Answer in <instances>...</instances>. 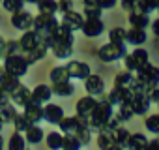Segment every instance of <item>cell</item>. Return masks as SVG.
<instances>
[{
    "mask_svg": "<svg viewBox=\"0 0 159 150\" xmlns=\"http://www.w3.org/2000/svg\"><path fill=\"white\" fill-rule=\"evenodd\" d=\"M112 115H114V105L107 100L105 94H101L99 100H98L96 109L88 115V126L92 128V131H99L107 126V122Z\"/></svg>",
    "mask_w": 159,
    "mask_h": 150,
    "instance_id": "obj_1",
    "label": "cell"
},
{
    "mask_svg": "<svg viewBox=\"0 0 159 150\" xmlns=\"http://www.w3.org/2000/svg\"><path fill=\"white\" fill-rule=\"evenodd\" d=\"M2 66H4V71L15 75V77H25L26 71H28V60H26V56H25L23 53L6 56Z\"/></svg>",
    "mask_w": 159,
    "mask_h": 150,
    "instance_id": "obj_2",
    "label": "cell"
},
{
    "mask_svg": "<svg viewBox=\"0 0 159 150\" xmlns=\"http://www.w3.org/2000/svg\"><path fill=\"white\" fill-rule=\"evenodd\" d=\"M125 54H127L125 43H112V41H109L107 45H101L98 51V58L101 62H116Z\"/></svg>",
    "mask_w": 159,
    "mask_h": 150,
    "instance_id": "obj_3",
    "label": "cell"
},
{
    "mask_svg": "<svg viewBox=\"0 0 159 150\" xmlns=\"http://www.w3.org/2000/svg\"><path fill=\"white\" fill-rule=\"evenodd\" d=\"M150 62V56H148V51L146 49H142V47H137L131 54H125L124 56V66H125V69H129V71H133V73H137L144 64H148Z\"/></svg>",
    "mask_w": 159,
    "mask_h": 150,
    "instance_id": "obj_4",
    "label": "cell"
},
{
    "mask_svg": "<svg viewBox=\"0 0 159 150\" xmlns=\"http://www.w3.org/2000/svg\"><path fill=\"white\" fill-rule=\"evenodd\" d=\"M60 131L64 135H75L77 129H81L83 126H88V118L81 116V115H75V116H64L60 120Z\"/></svg>",
    "mask_w": 159,
    "mask_h": 150,
    "instance_id": "obj_5",
    "label": "cell"
},
{
    "mask_svg": "<svg viewBox=\"0 0 159 150\" xmlns=\"http://www.w3.org/2000/svg\"><path fill=\"white\" fill-rule=\"evenodd\" d=\"M135 77H137L139 81H142L146 87L153 88L155 85H159V68L148 62V64H144V66L135 73Z\"/></svg>",
    "mask_w": 159,
    "mask_h": 150,
    "instance_id": "obj_6",
    "label": "cell"
},
{
    "mask_svg": "<svg viewBox=\"0 0 159 150\" xmlns=\"http://www.w3.org/2000/svg\"><path fill=\"white\" fill-rule=\"evenodd\" d=\"M81 32L86 38H98L105 32V23L101 21V17H84Z\"/></svg>",
    "mask_w": 159,
    "mask_h": 150,
    "instance_id": "obj_7",
    "label": "cell"
},
{
    "mask_svg": "<svg viewBox=\"0 0 159 150\" xmlns=\"http://www.w3.org/2000/svg\"><path fill=\"white\" fill-rule=\"evenodd\" d=\"M51 51L60 60L69 58L71 53H73V38H56L54 43L51 45Z\"/></svg>",
    "mask_w": 159,
    "mask_h": 150,
    "instance_id": "obj_8",
    "label": "cell"
},
{
    "mask_svg": "<svg viewBox=\"0 0 159 150\" xmlns=\"http://www.w3.org/2000/svg\"><path fill=\"white\" fill-rule=\"evenodd\" d=\"M67 68V73H69V79H79V81H84L88 75L92 73L90 71V66L86 62H81V60H69L66 64Z\"/></svg>",
    "mask_w": 159,
    "mask_h": 150,
    "instance_id": "obj_9",
    "label": "cell"
},
{
    "mask_svg": "<svg viewBox=\"0 0 159 150\" xmlns=\"http://www.w3.org/2000/svg\"><path fill=\"white\" fill-rule=\"evenodd\" d=\"M58 25H60V21L49 13H39L34 17V30L36 32H54V28Z\"/></svg>",
    "mask_w": 159,
    "mask_h": 150,
    "instance_id": "obj_10",
    "label": "cell"
},
{
    "mask_svg": "<svg viewBox=\"0 0 159 150\" xmlns=\"http://www.w3.org/2000/svg\"><path fill=\"white\" fill-rule=\"evenodd\" d=\"M11 25L17 28V30H30L34 28V15L26 10H19L15 13H11Z\"/></svg>",
    "mask_w": 159,
    "mask_h": 150,
    "instance_id": "obj_11",
    "label": "cell"
},
{
    "mask_svg": "<svg viewBox=\"0 0 159 150\" xmlns=\"http://www.w3.org/2000/svg\"><path fill=\"white\" fill-rule=\"evenodd\" d=\"M131 98H133V90H131L129 87H114V88L107 94V100H109L114 107H118V105H122V103H127Z\"/></svg>",
    "mask_w": 159,
    "mask_h": 150,
    "instance_id": "obj_12",
    "label": "cell"
},
{
    "mask_svg": "<svg viewBox=\"0 0 159 150\" xmlns=\"http://www.w3.org/2000/svg\"><path fill=\"white\" fill-rule=\"evenodd\" d=\"M64 26H67L71 32H77V30H81L83 28V23H84V15L83 13H79L75 10H69L66 13H62V21H60Z\"/></svg>",
    "mask_w": 159,
    "mask_h": 150,
    "instance_id": "obj_13",
    "label": "cell"
},
{
    "mask_svg": "<svg viewBox=\"0 0 159 150\" xmlns=\"http://www.w3.org/2000/svg\"><path fill=\"white\" fill-rule=\"evenodd\" d=\"M129 103V107L133 109V115H137V116H144L146 113H148V109H150V98L146 96V94H133V98L127 101Z\"/></svg>",
    "mask_w": 159,
    "mask_h": 150,
    "instance_id": "obj_14",
    "label": "cell"
},
{
    "mask_svg": "<svg viewBox=\"0 0 159 150\" xmlns=\"http://www.w3.org/2000/svg\"><path fill=\"white\" fill-rule=\"evenodd\" d=\"M64 118V109L58 103H45L43 105V120L49 124H60V120Z\"/></svg>",
    "mask_w": 159,
    "mask_h": 150,
    "instance_id": "obj_15",
    "label": "cell"
},
{
    "mask_svg": "<svg viewBox=\"0 0 159 150\" xmlns=\"http://www.w3.org/2000/svg\"><path fill=\"white\" fill-rule=\"evenodd\" d=\"M84 88L90 96H101L105 94V81L103 77H99V75H88V77L84 79Z\"/></svg>",
    "mask_w": 159,
    "mask_h": 150,
    "instance_id": "obj_16",
    "label": "cell"
},
{
    "mask_svg": "<svg viewBox=\"0 0 159 150\" xmlns=\"http://www.w3.org/2000/svg\"><path fill=\"white\" fill-rule=\"evenodd\" d=\"M38 43H39V34H38L34 28L25 30L23 36L19 38V45H21V53H23V54H26V53H28L30 49H34Z\"/></svg>",
    "mask_w": 159,
    "mask_h": 150,
    "instance_id": "obj_17",
    "label": "cell"
},
{
    "mask_svg": "<svg viewBox=\"0 0 159 150\" xmlns=\"http://www.w3.org/2000/svg\"><path fill=\"white\" fill-rule=\"evenodd\" d=\"M11 101L15 103V107H25L26 103L32 101V90L21 83V85L11 92Z\"/></svg>",
    "mask_w": 159,
    "mask_h": 150,
    "instance_id": "obj_18",
    "label": "cell"
},
{
    "mask_svg": "<svg viewBox=\"0 0 159 150\" xmlns=\"http://www.w3.org/2000/svg\"><path fill=\"white\" fill-rule=\"evenodd\" d=\"M23 113H25V116L28 118L30 124H39V122H43V105H39V103H36V101L26 103V105L23 107Z\"/></svg>",
    "mask_w": 159,
    "mask_h": 150,
    "instance_id": "obj_19",
    "label": "cell"
},
{
    "mask_svg": "<svg viewBox=\"0 0 159 150\" xmlns=\"http://www.w3.org/2000/svg\"><path fill=\"white\" fill-rule=\"evenodd\" d=\"M96 105H98V98L86 94V96H83L81 100L77 101L75 109H77V115H81V116H86V118H88V115L96 109Z\"/></svg>",
    "mask_w": 159,
    "mask_h": 150,
    "instance_id": "obj_20",
    "label": "cell"
},
{
    "mask_svg": "<svg viewBox=\"0 0 159 150\" xmlns=\"http://www.w3.org/2000/svg\"><path fill=\"white\" fill-rule=\"evenodd\" d=\"M51 98H52V88L49 85H38L36 88H32V101L45 105L51 101Z\"/></svg>",
    "mask_w": 159,
    "mask_h": 150,
    "instance_id": "obj_21",
    "label": "cell"
},
{
    "mask_svg": "<svg viewBox=\"0 0 159 150\" xmlns=\"http://www.w3.org/2000/svg\"><path fill=\"white\" fill-rule=\"evenodd\" d=\"M51 88H52V94H56L60 98H69L75 92V85L71 83V79L69 81H62V83H52Z\"/></svg>",
    "mask_w": 159,
    "mask_h": 150,
    "instance_id": "obj_22",
    "label": "cell"
},
{
    "mask_svg": "<svg viewBox=\"0 0 159 150\" xmlns=\"http://www.w3.org/2000/svg\"><path fill=\"white\" fill-rule=\"evenodd\" d=\"M43 137H45V131L39 128V124H30V126L26 128V131H25V139H26V143H30V144L41 143Z\"/></svg>",
    "mask_w": 159,
    "mask_h": 150,
    "instance_id": "obj_23",
    "label": "cell"
},
{
    "mask_svg": "<svg viewBox=\"0 0 159 150\" xmlns=\"http://www.w3.org/2000/svg\"><path fill=\"white\" fill-rule=\"evenodd\" d=\"M129 25L131 26H135V28H148L150 26V17H148V13H142V12H139V10H135V12H129Z\"/></svg>",
    "mask_w": 159,
    "mask_h": 150,
    "instance_id": "obj_24",
    "label": "cell"
},
{
    "mask_svg": "<svg viewBox=\"0 0 159 150\" xmlns=\"http://www.w3.org/2000/svg\"><path fill=\"white\" fill-rule=\"evenodd\" d=\"M47 53H49V47H45L43 43H38L34 49H30L25 56H26V60H28V66H32V64H36V62H39V60H43L45 56H47Z\"/></svg>",
    "mask_w": 159,
    "mask_h": 150,
    "instance_id": "obj_25",
    "label": "cell"
},
{
    "mask_svg": "<svg viewBox=\"0 0 159 150\" xmlns=\"http://www.w3.org/2000/svg\"><path fill=\"white\" fill-rule=\"evenodd\" d=\"M146 41V30L144 28H135V26H131L129 30H127V40H125V43H129V45H142Z\"/></svg>",
    "mask_w": 159,
    "mask_h": 150,
    "instance_id": "obj_26",
    "label": "cell"
},
{
    "mask_svg": "<svg viewBox=\"0 0 159 150\" xmlns=\"http://www.w3.org/2000/svg\"><path fill=\"white\" fill-rule=\"evenodd\" d=\"M0 85H2V87L10 92V96H11V92L21 85V77H15V75H11V73L4 71L2 75H0Z\"/></svg>",
    "mask_w": 159,
    "mask_h": 150,
    "instance_id": "obj_27",
    "label": "cell"
},
{
    "mask_svg": "<svg viewBox=\"0 0 159 150\" xmlns=\"http://www.w3.org/2000/svg\"><path fill=\"white\" fill-rule=\"evenodd\" d=\"M146 144H148V139L142 133H131L125 148L127 150H146Z\"/></svg>",
    "mask_w": 159,
    "mask_h": 150,
    "instance_id": "obj_28",
    "label": "cell"
},
{
    "mask_svg": "<svg viewBox=\"0 0 159 150\" xmlns=\"http://www.w3.org/2000/svg\"><path fill=\"white\" fill-rule=\"evenodd\" d=\"M8 150H26V139L21 131H13L8 139Z\"/></svg>",
    "mask_w": 159,
    "mask_h": 150,
    "instance_id": "obj_29",
    "label": "cell"
},
{
    "mask_svg": "<svg viewBox=\"0 0 159 150\" xmlns=\"http://www.w3.org/2000/svg\"><path fill=\"white\" fill-rule=\"evenodd\" d=\"M96 143H98V146H99V150H107L111 144H114V141H112V133H111V129H107V128H103V129H99L98 131V139H96Z\"/></svg>",
    "mask_w": 159,
    "mask_h": 150,
    "instance_id": "obj_30",
    "label": "cell"
},
{
    "mask_svg": "<svg viewBox=\"0 0 159 150\" xmlns=\"http://www.w3.org/2000/svg\"><path fill=\"white\" fill-rule=\"evenodd\" d=\"M17 115V107L13 101H6V103H0V116H2V120L8 124L13 120V116Z\"/></svg>",
    "mask_w": 159,
    "mask_h": 150,
    "instance_id": "obj_31",
    "label": "cell"
},
{
    "mask_svg": "<svg viewBox=\"0 0 159 150\" xmlns=\"http://www.w3.org/2000/svg\"><path fill=\"white\" fill-rule=\"evenodd\" d=\"M112 133V141H114V144H118V146H122V148H125L127 146V141H129V131L125 129V128H116V129H112L111 131Z\"/></svg>",
    "mask_w": 159,
    "mask_h": 150,
    "instance_id": "obj_32",
    "label": "cell"
},
{
    "mask_svg": "<svg viewBox=\"0 0 159 150\" xmlns=\"http://www.w3.org/2000/svg\"><path fill=\"white\" fill-rule=\"evenodd\" d=\"M51 77V83H62V81H69V73H67V68L66 66H56L51 69L49 73Z\"/></svg>",
    "mask_w": 159,
    "mask_h": 150,
    "instance_id": "obj_33",
    "label": "cell"
},
{
    "mask_svg": "<svg viewBox=\"0 0 159 150\" xmlns=\"http://www.w3.org/2000/svg\"><path fill=\"white\" fill-rule=\"evenodd\" d=\"M135 79V73L129 71V69H124L120 73H116V77H114V87H131Z\"/></svg>",
    "mask_w": 159,
    "mask_h": 150,
    "instance_id": "obj_34",
    "label": "cell"
},
{
    "mask_svg": "<svg viewBox=\"0 0 159 150\" xmlns=\"http://www.w3.org/2000/svg\"><path fill=\"white\" fill-rule=\"evenodd\" d=\"M62 139H64V133H60V131H51V133H47L45 143H47V146H49L51 150H62Z\"/></svg>",
    "mask_w": 159,
    "mask_h": 150,
    "instance_id": "obj_35",
    "label": "cell"
},
{
    "mask_svg": "<svg viewBox=\"0 0 159 150\" xmlns=\"http://www.w3.org/2000/svg\"><path fill=\"white\" fill-rule=\"evenodd\" d=\"M38 10H39V13L54 15V13H58V0H39Z\"/></svg>",
    "mask_w": 159,
    "mask_h": 150,
    "instance_id": "obj_36",
    "label": "cell"
},
{
    "mask_svg": "<svg viewBox=\"0 0 159 150\" xmlns=\"http://www.w3.org/2000/svg\"><path fill=\"white\" fill-rule=\"evenodd\" d=\"M127 40V30L122 28V26H116L112 30H109V41L112 43H125Z\"/></svg>",
    "mask_w": 159,
    "mask_h": 150,
    "instance_id": "obj_37",
    "label": "cell"
},
{
    "mask_svg": "<svg viewBox=\"0 0 159 150\" xmlns=\"http://www.w3.org/2000/svg\"><path fill=\"white\" fill-rule=\"evenodd\" d=\"M19 53H21L19 40H6V43H4V49H2V58H6V56H11V54H19Z\"/></svg>",
    "mask_w": 159,
    "mask_h": 150,
    "instance_id": "obj_38",
    "label": "cell"
},
{
    "mask_svg": "<svg viewBox=\"0 0 159 150\" xmlns=\"http://www.w3.org/2000/svg\"><path fill=\"white\" fill-rule=\"evenodd\" d=\"M159 8V0H137V10L142 13H152L153 10Z\"/></svg>",
    "mask_w": 159,
    "mask_h": 150,
    "instance_id": "obj_39",
    "label": "cell"
},
{
    "mask_svg": "<svg viewBox=\"0 0 159 150\" xmlns=\"http://www.w3.org/2000/svg\"><path fill=\"white\" fill-rule=\"evenodd\" d=\"M92 128L90 126H83L81 129H77V133H75V137L79 139V143H81L83 146H86V144H90V141H92Z\"/></svg>",
    "mask_w": 159,
    "mask_h": 150,
    "instance_id": "obj_40",
    "label": "cell"
},
{
    "mask_svg": "<svg viewBox=\"0 0 159 150\" xmlns=\"http://www.w3.org/2000/svg\"><path fill=\"white\" fill-rule=\"evenodd\" d=\"M83 144L79 143V139L75 135H64L62 139V150H81Z\"/></svg>",
    "mask_w": 159,
    "mask_h": 150,
    "instance_id": "obj_41",
    "label": "cell"
},
{
    "mask_svg": "<svg viewBox=\"0 0 159 150\" xmlns=\"http://www.w3.org/2000/svg\"><path fill=\"white\" fill-rule=\"evenodd\" d=\"M11 124H13V128H15L17 131H21V133H25V131H26V128L30 126V122H28V118L25 116V113H17V115L13 116Z\"/></svg>",
    "mask_w": 159,
    "mask_h": 150,
    "instance_id": "obj_42",
    "label": "cell"
},
{
    "mask_svg": "<svg viewBox=\"0 0 159 150\" xmlns=\"http://www.w3.org/2000/svg\"><path fill=\"white\" fill-rule=\"evenodd\" d=\"M144 126H146V129H148L150 133L159 135V113H157V115H150V116H146Z\"/></svg>",
    "mask_w": 159,
    "mask_h": 150,
    "instance_id": "obj_43",
    "label": "cell"
},
{
    "mask_svg": "<svg viewBox=\"0 0 159 150\" xmlns=\"http://www.w3.org/2000/svg\"><path fill=\"white\" fill-rule=\"evenodd\" d=\"M116 116L120 118V122H127V120H131V118H133V109L129 107V103H122V105H118Z\"/></svg>",
    "mask_w": 159,
    "mask_h": 150,
    "instance_id": "obj_44",
    "label": "cell"
},
{
    "mask_svg": "<svg viewBox=\"0 0 159 150\" xmlns=\"http://www.w3.org/2000/svg\"><path fill=\"white\" fill-rule=\"evenodd\" d=\"M2 6L6 12L15 13L19 10H25V0H2Z\"/></svg>",
    "mask_w": 159,
    "mask_h": 150,
    "instance_id": "obj_45",
    "label": "cell"
},
{
    "mask_svg": "<svg viewBox=\"0 0 159 150\" xmlns=\"http://www.w3.org/2000/svg\"><path fill=\"white\" fill-rule=\"evenodd\" d=\"M73 10V0H58V12L60 13H66Z\"/></svg>",
    "mask_w": 159,
    "mask_h": 150,
    "instance_id": "obj_46",
    "label": "cell"
},
{
    "mask_svg": "<svg viewBox=\"0 0 159 150\" xmlns=\"http://www.w3.org/2000/svg\"><path fill=\"white\" fill-rule=\"evenodd\" d=\"M120 4L125 12H135L137 10V0H120Z\"/></svg>",
    "mask_w": 159,
    "mask_h": 150,
    "instance_id": "obj_47",
    "label": "cell"
},
{
    "mask_svg": "<svg viewBox=\"0 0 159 150\" xmlns=\"http://www.w3.org/2000/svg\"><path fill=\"white\" fill-rule=\"evenodd\" d=\"M120 124H122V122H120V118H118L116 115H112V116L109 118V122H107V126H105V128L112 131V129H116V128H120Z\"/></svg>",
    "mask_w": 159,
    "mask_h": 150,
    "instance_id": "obj_48",
    "label": "cell"
},
{
    "mask_svg": "<svg viewBox=\"0 0 159 150\" xmlns=\"http://www.w3.org/2000/svg\"><path fill=\"white\" fill-rule=\"evenodd\" d=\"M96 2H98L103 10H111V8H114V6H116L118 0H96Z\"/></svg>",
    "mask_w": 159,
    "mask_h": 150,
    "instance_id": "obj_49",
    "label": "cell"
},
{
    "mask_svg": "<svg viewBox=\"0 0 159 150\" xmlns=\"http://www.w3.org/2000/svg\"><path fill=\"white\" fill-rule=\"evenodd\" d=\"M148 98H150V101H155V103H159V85H155V87L150 90Z\"/></svg>",
    "mask_w": 159,
    "mask_h": 150,
    "instance_id": "obj_50",
    "label": "cell"
},
{
    "mask_svg": "<svg viewBox=\"0 0 159 150\" xmlns=\"http://www.w3.org/2000/svg\"><path fill=\"white\" fill-rule=\"evenodd\" d=\"M6 101H11V96L2 85H0V103H6Z\"/></svg>",
    "mask_w": 159,
    "mask_h": 150,
    "instance_id": "obj_51",
    "label": "cell"
},
{
    "mask_svg": "<svg viewBox=\"0 0 159 150\" xmlns=\"http://www.w3.org/2000/svg\"><path fill=\"white\" fill-rule=\"evenodd\" d=\"M146 150H159V139H152V141H148Z\"/></svg>",
    "mask_w": 159,
    "mask_h": 150,
    "instance_id": "obj_52",
    "label": "cell"
},
{
    "mask_svg": "<svg viewBox=\"0 0 159 150\" xmlns=\"http://www.w3.org/2000/svg\"><path fill=\"white\" fill-rule=\"evenodd\" d=\"M152 32H153L155 36H159V17H157V19L152 23Z\"/></svg>",
    "mask_w": 159,
    "mask_h": 150,
    "instance_id": "obj_53",
    "label": "cell"
},
{
    "mask_svg": "<svg viewBox=\"0 0 159 150\" xmlns=\"http://www.w3.org/2000/svg\"><path fill=\"white\" fill-rule=\"evenodd\" d=\"M4 43H6V40L0 36V56H2V49H4Z\"/></svg>",
    "mask_w": 159,
    "mask_h": 150,
    "instance_id": "obj_54",
    "label": "cell"
},
{
    "mask_svg": "<svg viewBox=\"0 0 159 150\" xmlns=\"http://www.w3.org/2000/svg\"><path fill=\"white\" fill-rule=\"evenodd\" d=\"M107 150H124V148H122V146H118V144H111Z\"/></svg>",
    "mask_w": 159,
    "mask_h": 150,
    "instance_id": "obj_55",
    "label": "cell"
},
{
    "mask_svg": "<svg viewBox=\"0 0 159 150\" xmlns=\"http://www.w3.org/2000/svg\"><path fill=\"white\" fill-rule=\"evenodd\" d=\"M2 148H4V137L0 135V150H2Z\"/></svg>",
    "mask_w": 159,
    "mask_h": 150,
    "instance_id": "obj_56",
    "label": "cell"
},
{
    "mask_svg": "<svg viewBox=\"0 0 159 150\" xmlns=\"http://www.w3.org/2000/svg\"><path fill=\"white\" fill-rule=\"evenodd\" d=\"M25 2H28V4H38L39 0H25Z\"/></svg>",
    "mask_w": 159,
    "mask_h": 150,
    "instance_id": "obj_57",
    "label": "cell"
},
{
    "mask_svg": "<svg viewBox=\"0 0 159 150\" xmlns=\"http://www.w3.org/2000/svg\"><path fill=\"white\" fill-rule=\"evenodd\" d=\"M4 124H6V122L2 120V116H0V131H2V128H4Z\"/></svg>",
    "mask_w": 159,
    "mask_h": 150,
    "instance_id": "obj_58",
    "label": "cell"
},
{
    "mask_svg": "<svg viewBox=\"0 0 159 150\" xmlns=\"http://www.w3.org/2000/svg\"><path fill=\"white\" fill-rule=\"evenodd\" d=\"M4 73V66H0V75H2Z\"/></svg>",
    "mask_w": 159,
    "mask_h": 150,
    "instance_id": "obj_59",
    "label": "cell"
},
{
    "mask_svg": "<svg viewBox=\"0 0 159 150\" xmlns=\"http://www.w3.org/2000/svg\"><path fill=\"white\" fill-rule=\"evenodd\" d=\"M83 2H88V0H83Z\"/></svg>",
    "mask_w": 159,
    "mask_h": 150,
    "instance_id": "obj_60",
    "label": "cell"
},
{
    "mask_svg": "<svg viewBox=\"0 0 159 150\" xmlns=\"http://www.w3.org/2000/svg\"><path fill=\"white\" fill-rule=\"evenodd\" d=\"M157 10H159V8H157Z\"/></svg>",
    "mask_w": 159,
    "mask_h": 150,
    "instance_id": "obj_61",
    "label": "cell"
},
{
    "mask_svg": "<svg viewBox=\"0 0 159 150\" xmlns=\"http://www.w3.org/2000/svg\"><path fill=\"white\" fill-rule=\"evenodd\" d=\"M157 105H159V103H157Z\"/></svg>",
    "mask_w": 159,
    "mask_h": 150,
    "instance_id": "obj_62",
    "label": "cell"
}]
</instances>
